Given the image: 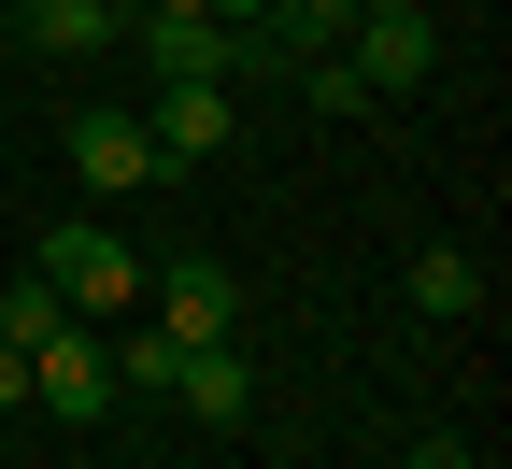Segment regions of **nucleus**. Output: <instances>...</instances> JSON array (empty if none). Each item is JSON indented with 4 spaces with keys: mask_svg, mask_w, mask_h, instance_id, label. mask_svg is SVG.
<instances>
[{
    "mask_svg": "<svg viewBox=\"0 0 512 469\" xmlns=\"http://www.w3.org/2000/svg\"><path fill=\"white\" fill-rule=\"evenodd\" d=\"M128 43H143V72L157 86H228V15H128Z\"/></svg>",
    "mask_w": 512,
    "mask_h": 469,
    "instance_id": "obj_6",
    "label": "nucleus"
},
{
    "mask_svg": "<svg viewBox=\"0 0 512 469\" xmlns=\"http://www.w3.org/2000/svg\"><path fill=\"white\" fill-rule=\"evenodd\" d=\"M15 413H29V356L0 342V427H15Z\"/></svg>",
    "mask_w": 512,
    "mask_h": 469,
    "instance_id": "obj_12",
    "label": "nucleus"
},
{
    "mask_svg": "<svg viewBox=\"0 0 512 469\" xmlns=\"http://www.w3.org/2000/svg\"><path fill=\"white\" fill-rule=\"evenodd\" d=\"M171 398H185L200 427H256V356H242V342H185V356H171Z\"/></svg>",
    "mask_w": 512,
    "mask_h": 469,
    "instance_id": "obj_8",
    "label": "nucleus"
},
{
    "mask_svg": "<svg viewBox=\"0 0 512 469\" xmlns=\"http://www.w3.org/2000/svg\"><path fill=\"white\" fill-rule=\"evenodd\" d=\"M200 15H228V29H256V0H200Z\"/></svg>",
    "mask_w": 512,
    "mask_h": 469,
    "instance_id": "obj_13",
    "label": "nucleus"
},
{
    "mask_svg": "<svg viewBox=\"0 0 512 469\" xmlns=\"http://www.w3.org/2000/svg\"><path fill=\"white\" fill-rule=\"evenodd\" d=\"M413 313H427V327H470V313H484V271H470L456 242H427V256H413Z\"/></svg>",
    "mask_w": 512,
    "mask_h": 469,
    "instance_id": "obj_10",
    "label": "nucleus"
},
{
    "mask_svg": "<svg viewBox=\"0 0 512 469\" xmlns=\"http://www.w3.org/2000/svg\"><path fill=\"white\" fill-rule=\"evenodd\" d=\"M157 327L171 342H242V271L228 256H171L157 271Z\"/></svg>",
    "mask_w": 512,
    "mask_h": 469,
    "instance_id": "obj_5",
    "label": "nucleus"
},
{
    "mask_svg": "<svg viewBox=\"0 0 512 469\" xmlns=\"http://www.w3.org/2000/svg\"><path fill=\"white\" fill-rule=\"evenodd\" d=\"M470 469H484V455H470Z\"/></svg>",
    "mask_w": 512,
    "mask_h": 469,
    "instance_id": "obj_15",
    "label": "nucleus"
},
{
    "mask_svg": "<svg viewBox=\"0 0 512 469\" xmlns=\"http://www.w3.org/2000/svg\"><path fill=\"white\" fill-rule=\"evenodd\" d=\"M29 271L72 313H128V299H143V242H114L100 214H72V228H29Z\"/></svg>",
    "mask_w": 512,
    "mask_h": 469,
    "instance_id": "obj_1",
    "label": "nucleus"
},
{
    "mask_svg": "<svg viewBox=\"0 0 512 469\" xmlns=\"http://www.w3.org/2000/svg\"><path fill=\"white\" fill-rule=\"evenodd\" d=\"M57 327H86V313H72V299H57L43 271H15V285H0V342H15V356H43V342H57Z\"/></svg>",
    "mask_w": 512,
    "mask_h": 469,
    "instance_id": "obj_11",
    "label": "nucleus"
},
{
    "mask_svg": "<svg viewBox=\"0 0 512 469\" xmlns=\"http://www.w3.org/2000/svg\"><path fill=\"white\" fill-rule=\"evenodd\" d=\"M72 185H86V199H157L171 157H157L143 114H72Z\"/></svg>",
    "mask_w": 512,
    "mask_h": 469,
    "instance_id": "obj_2",
    "label": "nucleus"
},
{
    "mask_svg": "<svg viewBox=\"0 0 512 469\" xmlns=\"http://www.w3.org/2000/svg\"><path fill=\"white\" fill-rule=\"evenodd\" d=\"M15 43L29 57H100V43H128V0H15Z\"/></svg>",
    "mask_w": 512,
    "mask_h": 469,
    "instance_id": "obj_9",
    "label": "nucleus"
},
{
    "mask_svg": "<svg viewBox=\"0 0 512 469\" xmlns=\"http://www.w3.org/2000/svg\"><path fill=\"white\" fill-rule=\"evenodd\" d=\"M29 398H43L57 427H100L114 398H128V384H114V342H86V327H57V342L29 356Z\"/></svg>",
    "mask_w": 512,
    "mask_h": 469,
    "instance_id": "obj_4",
    "label": "nucleus"
},
{
    "mask_svg": "<svg viewBox=\"0 0 512 469\" xmlns=\"http://www.w3.org/2000/svg\"><path fill=\"white\" fill-rule=\"evenodd\" d=\"M356 15H427V0H356Z\"/></svg>",
    "mask_w": 512,
    "mask_h": 469,
    "instance_id": "obj_14",
    "label": "nucleus"
},
{
    "mask_svg": "<svg viewBox=\"0 0 512 469\" xmlns=\"http://www.w3.org/2000/svg\"><path fill=\"white\" fill-rule=\"evenodd\" d=\"M242 114H256L242 86H157V100H143V128H157V157H171V171H200Z\"/></svg>",
    "mask_w": 512,
    "mask_h": 469,
    "instance_id": "obj_7",
    "label": "nucleus"
},
{
    "mask_svg": "<svg viewBox=\"0 0 512 469\" xmlns=\"http://www.w3.org/2000/svg\"><path fill=\"white\" fill-rule=\"evenodd\" d=\"M342 72H356L370 100H413V86L441 72V15H356V29H342Z\"/></svg>",
    "mask_w": 512,
    "mask_h": 469,
    "instance_id": "obj_3",
    "label": "nucleus"
}]
</instances>
